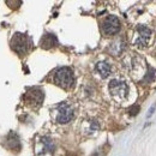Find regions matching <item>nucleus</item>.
I'll return each mask as SVG.
<instances>
[{
    "mask_svg": "<svg viewBox=\"0 0 156 156\" xmlns=\"http://www.w3.org/2000/svg\"><path fill=\"white\" fill-rule=\"evenodd\" d=\"M95 70H96V72L100 75L101 78H107L111 75L112 67H111V65H109L107 61H100V62L96 64Z\"/></svg>",
    "mask_w": 156,
    "mask_h": 156,
    "instance_id": "9d476101",
    "label": "nucleus"
},
{
    "mask_svg": "<svg viewBox=\"0 0 156 156\" xmlns=\"http://www.w3.org/2000/svg\"><path fill=\"white\" fill-rule=\"evenodd\" d=\"M98 130H100V122L96 119L85 120V122L83 125V132L85 135H93V133L98 132Z\"/></svg>",
    "mask_w": 156,
    "mask_h": 156,
    "instance_id": "6e6552de",
    "label": "nucleus"
},
{
    "mask_svg": "<svg viewBox=\"0 0 156 156\" xmlns=\"http://www.w3.org/2000/svg\"><path fill=\"white\" fill-rule=\"evenodd\" d=\"M43 91L39 89V88H33V89H29L25 94V101L28 105H30L31 107L34 108H39L40 106L42 105L43 102Z\"/></svg>",
    "mask_w": 156,
    "mask_h": 156,
    "instance_id": "0eeeda50",
    "label": "nucleus"
},
{
    "mask_svg": "<svg viewBox=\"0 0 156 156\" xmlns=\"http://www.w3.org/2000/svg\"><path fill=\"white\" fill-rule=\"evenodd\" d=\"M54 83L62 89H71L75 84L73 72L70 67H60L54 73Z\"/></svg>",
    "mask_w": 156,
    "mask_h": 156,
    "instance_id": "f257e3e1",
    "label": "nucleus"
},
{
    "mask_svg": "<svg viewBox=\"0 0 156 156\" xmlns=\"http://www.w3.org/2000/svg\"><path fill=\"white\" fill-rule=\"evenodd\" d=\"M151 36H153V31L149 28H147L144 25H138L137 27V36L136 39L133 40V43L137 47L144 48L149 44Z\"/></svg>",
    "mask_w": 156,
    "mask_h": 156,
    "instance_id": "39448f33",
    "label": "nucleus"
},
{
    "mask_svg": "<svg viewBox=\"0 0 156 156\" xmlns=\"http://www.w3.org/2000/svg\"><path fill=\"white\" fill-rule=\"evenodd\" d=\"M55 120L59 124H67L70 122L73 117H75V111H73V107L70 106L69 103L64 102V103H60L58 107H57V111H55Z\"/></svg>",
    "mask_w": 156,
    "mask_h": 156,
    "instance_id": "20e7f679",
    "label": "nucleus"
},
{
    "mask_svg": "<svg viewBox=\"0 0 156 156\" xmlns=\"http://www.w3.org/2000/svg\"><path fill=\"white\" fill-rule=\"evenodd\" d=\"M6 142H7V147L11 150H15V151H20V140L17 133L11 132L6 138Z\"/></svg>",
    "mask_w": 156,
    "mask_h": 156,
    "instance_id": "f8f14e48",
    "label": "nucleus"
},
{
    "mask_svg": "<svg viewBox=\"0 0 156 156\" xmlns=\"http://www.w3.org/2000/svg\"><path fill=\"white\" fill-rule=\"evenodd\" d=\"M31 46V39L27 34L16 33L11 39V47L18 54H25Z\"/></svg>",
    "mask_w": 156,
    "mask_h": 156,
    "instance_id": "7ed1b4c3",
    "label": "nucleus"
},
{
    "mask_svg": "<svg viewBox=\"0 0 156 156\" xmlns=\"http://www.w3.org/2000/svg\"><path fill=\"white\" fill-rule=\"evenodd\" d=\"M102 33L107 36L115 35L120 31V20L115 16H107L102 22Z\"/></svg>",
    "mask_w": 156,
    "mask_h": 156,
    "instance_id": "423d86ee",
    "label": "nucleus"
},
{
    "mask_svg": "<svg viewBox=\"0 0 156 156\" xmlns=\"http://www.w3.org/2000/svg\"><path fill=\"white\" fill-rule=\"evenodd\" d=\"M155 73H156V70L154 69H149V71H148V73L145 75V77H144V83H151L153 80H154V77H155Z\"/></svg>",
    "mask_w": 156,
    "mask_h": 156,
    "instance_id": "ddd939ff",
    "label": "nucleus"
},
{
    "mask_svg": "<svg viewBox=\"0 0 156 156\" xmlns=\"http://www.w3.org/2000/svg\"><path fill=\"white\" fill-rule=\"evenodd\" d=\"M57 43H58V40L55 37V35H53V34H44L40 41V46L43 49H49V48L57 46Z\"/></svg>",
    "mask_w": 156,
    "mask_h": 156,
    "instance_id": "1a4fd4ad",
    "label": "nucleus"
},
{
    "mask_svg": "<svg viewBox=\"0 0 156 156\" xmlns=\"http://www.w3.org/2000/svg\"><path fill=\"white\" fill-rule=\"evenodd\" d=\"M108 89H109V93H111L112 98L118 102H121L127 98L129 87L124 80H119V79L111 80L109 85H108Z\"/></svg>",
    "mask_w": 156,
    "mask_h": 156,
    "instance_id": "f03ea898",
    "label": "nucleus"
},
{
    "mask_svg": "<svg viewBox=\"0 0 156 156\" xmlns=\"http://www.w3.org/2000/svg\"><path fill=\"white\" fill-rule=\"evenodd\" d=\"M129 112H130L131 115H136L137 113L139 112V106H133V107H131Z\"/></svg>",
    "mask_w": 156,
    "mask_h": 156,
    "instance_id": "4468645a",
    "label": "nucleus"
},
{
    "mask_svg": "<svg viewBox=\"0 0 156 156\" xmlns=\"http://www.w3.org/2000/svg\"><path fill=\"white\" fill-rule=\"evenodd\" d=\"M155 109H156V103H154L153 106H151V108L149 109V112H148V114H147V118H150L153 114H154V112H155Z\"/></svg>",
    "mask_w": 156,
    "mask_h": 156,
    "instance_id": "2eb2a0df",
    "label": "nucleus"
},
{
    "mask_svg": "<svg viewBox=\"0 0 156 156\" xmlns=\"http://www.w3.org/2000/svg\"><path fill=\"white\" fill-rule=\"evenodd\" d=\"M40 144H41V153L42 154H46V153H54V149H55V144L54 142L48 138V137H43L41 140H40Z\"/></svg>",
    "mask_w": 156,
    "mask_h": 156,
    "instance_id": "9b49d317",
    "label": "nucleus"
}]
</instances>
